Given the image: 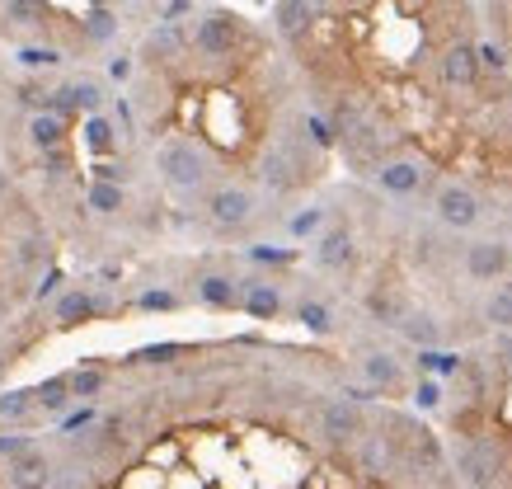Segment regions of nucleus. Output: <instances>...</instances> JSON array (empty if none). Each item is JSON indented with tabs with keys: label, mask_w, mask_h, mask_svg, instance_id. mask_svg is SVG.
<instances>
[{
	"label": "nucleus",
	"mask_w": 512,
	"mask_h": 489,
	"mask_svg": "<svg viewBox=\"0 0 512 489\" xmlns=\"http://www.w3.org/2000/svg\"><path fill=\"white\" fill-rule=\"evenodd\" d=\"M156 170L160 179H165V189L179 193V198H193V193L207 189V179H212V160H207V151L193 142H184V137H174V142H165L156 151Z\"/></svg>",
	"instance_id": "1"
},
{
	"label": "nucleus",
	"mask_w": 512,
	"mask_h": 489,
	"mask_svg": "<svg viewBox=\"0 0 512 489\" xmlns=\"http://www.w3.org/2000/svg\"><path fill=\"white\" fill-rule=\"evenodd\" d=\"M456 475L466 489H498L508 480V447L498 438H470L456 452Z\"/></svg>",
	"instance_id": "2"
},
{
	"label": "nucleus",
	"mask_w": 512,
	"mask_h": 489,
	"mask_svg": "<svg viewBox=\"0 0 512 489\" xmlns=\"http://www.w3.org/2000/svg\"><path fill=\"white\" fill-rule=\"evenodd\" d=\"M353 461H357V471L362 475L381 480V475H390L404 461V433H390V424L386 428H367V433L353 442Z\"/></svg>",
	"instance_id": "3"
},
{
	"label": "nucleus",
	"mask_w": 512,
	"mask_h": 489,
	"mask_svg": "<svg viewBox=\"0 0 512 489\" xmlns=\"http://www.w3.org/2000/svg\"><path fill=\"white\" fill-rule=\"evenodd\" d=\"M235 43H240V19L231 10H202L193 24V48L202 57H231Z\"/></svg>",
	"instance_id": "4"
},
{
	"label": "nucleus",
	"mask_w": 512,
	"mask_h": 489,
	"mask_svg": "<svg viewBox=\"0 0 512 489\" xmlns=\"http://www.w3.org/2000/svg\"><path fill=\"white\" fill-rule=\"evenodd\" d=\"M433 212L451 231H470V226H480V217H484L480 198H475V189H466V184H442V189L433 193Z\"/></svg>",
	"instance_id": "5"
},
{
	"label": "nucleus",
	"mask_w": 512,
	"mask_h": 489,
	"mask_svg": "<svg viewBox=\"0 0 512 489\" xmlns=\"http://www.w3.org/2000/svg\"><path fill=\"white\" fill-rule=\"evenodd\" d=\"M207 217H212V226H221V231H240V226H249V217H254V193L240 189V184H221V189L207 193Z\"/></svg>",
	"instance_id": "6"
},
{
	"label": "nucleus",
	"mask_w": 512,
	"mask_h": 489,
	"mask_svg": "<svg viewBox=\"0 0 512 489\" xmlns=\"http://www.w3.org/2000/svg\"><path fill=\"white\" fill-rule=\"evenodd\" d=\"M461 264H466V278H475V283H498L512 269V250L503 240H475V245H466Z\"/></svg>",
	"instance_id": "7"
},
{
	"label": "nucleus",
	"mask_w": 512,
	"mask_h": 489,
	"mask_svg": "<svg viewBox=\"0 0 512 489\" xmlns=\"http://www.w3.org/2000/svg\"><path fill=\"white\" fill-rule=\"evenodd\" d=\"M437 76H442L447 90H470L480 80V52H475V43H447L442 57H437Z\"/></svg>",
	"instance_id": "8"
},
{
	"label": "nucleus",
	"mask_w": 512,
	"mask_h": 489,
	"mask_svg": "<svg viewBox=\"0 0 512 489\" xmlns=\"http://www.w3.org/2000/svg\"><path fill=\"white\" fill-rule=\"evenodd\" d=\"M367 433V419L353 400H325L320 405V438L325 442H357Z\"/></svg>",
	"instance_id": "9"
},
{
	"label": "nucleus",
	"mask_w": 512,
	"mask_h": 489,
	"mask_svg": "<svg viewBox=\"0 0 512 489\" xmlns=\"http://www.w3.org/2000/svg\"><path fill=\"white\" fill-rule=\"evenodd\" d=\"M315 264L325 273H343L357 264V240L348 226H329L325 236L315 240Z\"/></svg>",
	"instance_id": "10"
},
{
	"label": "nucleus",
	"mask_w": 512,
	"mask_h": 489,
	"mask_svg": "<svg viewBox=\"0 0 512 489\" xmlns=\"http://www.w3.org/2000/svg\"><path fill=\"white\" fill-rule=\"evenodd\" d=\"M423 179H428V170H423L419 160H409V156L381 160V170H376V184H381L390 198H409V193H419Z\"/></svg>",
	"instance_id": "11"
},
{
	"label": "nucleus",
	"mask_w": 512,
	"mask_h": 489,
	"mask_svg": "<svg viewBox=\"0 0 512 489\" xmlns=\"http://www.w3.org/2000/svg\"><path fill=\"white\" fill-rule=\"evenodd\" d=\"M5 475H10V485L15 489H52V480H57V471H52V461H47L43 447H33L29 457L10 461Z\"/></svg>",
	"instance_id": "12"
},
{
	"label": "nucleus",
	"mask_w": 512,
	"mask_h": 489,
	"mask_svg": "<svg viewBox=\"0 0 512 489\" xmlns=\"http://www.w3.org/2000/svg\"><path fill=\"white\" fill-rule=\"evenodd\" d=\"M315 19H320V5H306V0H282V5H273V29H278L282 38L311 33Z\"/></svg>",
	"instance_id": "13"
},
{
	"label": "nucleus",
	"mask_w": 512,
	"mask_h": 489,
	"mask_svg": "<svg viewBox=\"0 0 512 489\" xmlns=\"http://www.w3.org/2000/svg\"><path fill=\"white\" fill-rule=\"evenodd\" d=\"M362 377H367V386H372L376 395H395L404 386V367L390 358V353H367L362 358Z\"/></svg>",
	"instance_id": "14"
},
{
	"label": "nucleus",
	"mask_w": 512,
	"mask_h": 489,
	"mask_svg": "<svg viewBox=\"0 0 512 489\" xmlns=\"http://www.w3.org/2000/svg\"><path fill=\"white\" fill-rule=\"evenodd\" d=\"M198 297L217 311H231V306H245V283H235L226 273H202L198 278Z\"/></svg>",
	"instance_id": "15"
},
{
	"label": "nucleus",
	"mask_w": 512,
	"mask_h": 489,
	"mask_svg": "<svg viewBox=\"0 0 512 489\" xmlns=\"http://www.w3.org/2000/svg\"><path fill=\"white\" fill-rule=\"evenodd\" d=\"M43 254H47V236H43V231H24V236L5 240V264H10L15 273H29L33 264H43Z\"/></svg>",
	"instance_id": "16"
},
{
	"label": "nucleus",
	"mask_w": 512,
	"mask_h": 489,
	"mask_svg": "<svg viewBox=\"0 0 512 489\" xmlns=\"http://www.w3.org/2000/svg\"><path fill=\"white\" fill-rule=\"evenodd\" d=\"M400 334L409 344H419L423 353H433V348L442 344V320H437L433 311H409V316L400 320Z\"/></svg>",
	"instance_id": "17"
},
{
	"label": "nucleus",
	"mask_w": 512,
	"mask_h": 489,
	"mask_svg": "<svg viewBox=\"0 0 512 489\" xmlns=\"http://www.w3.org/2000/svg\"><path fill=\"white\" fill-rule=\"evenodd\" d=\"M245 316L254 320H278L282 311V292L273 283H245V306H240Z\"/></svg>",
	"instance_id": "18"
},
{
	"label": "nucleus",
	"mask_w": 512,
	"mask_h": 489,
	"mask_svg": "<svg viewBox=\"0 0 512 489\" xmlns=\"http://www.w3.org/2000/svg\"><path fill=\"white\" fill-rule=\"evenodd\" d=\"M29 142L38 146V151H62V118L57 113H33L29 118Z\"/></svg>",
	"instance_id": "19"
},
{
	"label": "nucleus",
	"mask_w": 512,
	"mask_h": 489,
	"mask_svg": "<svg viewBox=\"0 0 512 489\" xmlns=\"http://www.w3.org/2000/svg\"><path fill=\"white\" fill-rule=\"evenodd\" d=\"M484 320H489L498 334L512 330V283H498L494 292L484 297Z\"/></svg>",
	"instance_id": "20"
},
{
	"label": "nucleus",
	"mask_w": 512,
	"mask_h": 489,
	"mask_svg": "<svg viewBox=\"0 0 512 489\" xmlns=\"http://www.w3.org/2000/svg\"><path fill=\"white\" fill-rule=\"evenodd\" d=\"M33 405H38V395L33 391H5L0 395V419L5 424H19V419H29Z\"/></svg>",
	"instance_id": "21"
},
{
	"label": "nucleus",
	"mask_w": 512,
	"mask_h": 489,
	"mask_svg": "<svg viewBox=\"0 0 512 489\" xmlns=\"http://www.w3.org/2000/svg\"><path fill=\"white\" fill-rule=\"evenodd\" d=\"M85 316H94L90 292H66V297L57 301V320H62V325H76V320H85Z\"/></svg>",
	"instance_id": "22"
},
{
	"label": "nucleus",
	"mask_w": 512,
	"mask_h": 489,
	"mask_svg": "<svg viewBox=\"0 0 512 489\" xmlns=\"http://www.w3.org/2000/svg\"><path fill=\"white\" fill-rule=\"evenodd\" d=\"M296 320H301L311 334H329V330H334V316H329L325 301H301V306H296Z\"/></svg>",
	"instance_id": "23"
},
{
	"label": "nucleus",
	"mask_w": 512,
	"mask_h": 489,
	"mask_svg": "<svg viewBox=\"0 0 512 489\" xmlns=\"http://www.w3.org/2000/svg\"><path fill=\"white\" fill-rule=\"evenodd\" d=\"M71 381H62V377H52V381H43V386H38V405H43V410H52V414H62L66 410V400H71Z\"/></svg>",
	"instance_id": "24"
},
{
	"label": "nucleus",
	"mask_w": 512,
	"mask_h": 489,
	"mask_svg": "<svg viewBox=\"0 0 512 489\" xmlns=\"http://www.w3.org/2000/svg\"><path fill=\"white\" fill-rule=\"evenodd\" d=\"M85 33H90L94 43H109L113 33H118V19H113V10H104V5H94L90 15H85Z\"/></svg>",
	"instance_id": "25"
},
{
	"label": "nucleus",
	"mask_w": 512,
	"mask_h": 489,
	"mask_svg": "<svg viewBox=\"0 0 512 489\" xmlns=\"http://www.w3.org/2000/svg\"><path fill=\"white\" fill-rule=\"evenodd\" d=\"M90 207L94 212H118L123 207V184H90Z\"/></svg>",
	"instance_id": "26"
},
{
	"label": "nucleus",
	"mask_w": 512,
	"mask_h": 489,
	"mask_svg": "<svg viewBox=\"0 0 512 489\" xmlns=\"http://www.w3.org/2000/svg\"><path fill=\"white\" fill-rule=\"evenodd\" d=\"M151 52H156V57H179V52H184V38L174 33V24H160V29L151 33Z\"/></svg>",
	"instance_id": "27"
},
{
	"label": "nucleus",
	"mask_w": 512,
	"mask_h": 489,
	"mask_svg": "<svg viewBox=\"0 0 512 489\" xmlns=\"http://www.w3.org/2000/svg\"><path fill=\"white\" fill-rule=\"evenodd\" d=\"M85 142H90V151H113V127H109V118H90L85 123Z\"/></svg>",
	"instance_id": "28"
},
{
	"label": "nucleus",
	"mask_w": 512,
	"mask_h": 489,
	"mask_svg": "<svg viewBox=\"0 0 512 489\" xmlns=\"http://www.w3.org/2000/svg\"><path fill=\"white\" fill-rule=\"evenodd\" d=\"M0 19H10V24H38V19H43V5H29V0H10V5H0Z\"/></svg>",
	"instance_id": "29"
},
{
	"label": "nucleus",
	"mask_w": 512,
	"mask_h": 489,
	"mask_svg": "<svg viewBox=\"0 0 512 489\" xmlns=\"http://www.w3.org/2000/svg\"><path fill=\"white\" fill-rule=\"evenodd\" d=\"M414 405H419V410H442V381L423 377L419 386H414Z\"/></svg>",
	"instance_id": "30"
},
{
	"label": "nucleus",
	"mask_w": 512,
	"mask_h": 489,
	"mask_svg": "<svg viewBox=\"0 0 512 489\" xmlns=\"http://www.w3.org/2000/svg\"><path fill=\"white\" fill-rule=\"evenodd\" d=\"M43 174H47V184H62L66 174H71V151H47L43 156Z\"/></svg>",
	"instance_id": "31"
},
{
	"label": "nucleus",
	"mask_w": 512,
	"mask_h": 489,
	"mask_svg": "<svg viewBox=\"0 0 512 489\" xmlns=\"http://www.w3.org/2000/svg\"><path fill=\"white\" fill-rule=\"evenodd\" d=\"M76 109H85L90 118H99V109H104V95H99V85H94V80H76Z\"/></svg>",
	"instance_id": "32"
},
{
	"label": "nucleus",
	"mask_w": 512,
	"mask_h": 489,
	"mask_svg": "<svg viewBox=\"0 0 512 489\" xmlns=\"http://www.w3.org/2000/svg\"><path fill=\"white\" fill-rule=\"evenodd\" d=\"M423 372H461V358L456 353H442V348H433V353H423L419 358Z\"/></svg>",
	"instance_id": "33"
},
{
	"label": "nucleus",
	"mask_w": 512,
	"mask_h": 489,
	"mask_svg": "<svg viewBox=\"0 0 512 489\" xmlns=\"http://www.w3.org/2000/svg\"><path fill=\"white\" fill-rule=\"evenodd\" d=\"M475 52H480V71H508V52L498 43H475Z\"/></svg>",
	"instance_id": "34"
},
{
	"label": "nucleus",
	"mask_w": 512,
	"mask_h": 489,
	"mask_svg": "<svg viewBox=\"0 0 512 489\" xmlns=\"http://www.w3.org/2000/svg\"><path fill=\"white\" fill-rule=\"evenodd\" d=\"M320 226H325V212H320V207H311V212L292 217V236H311V231H320Z\"/></svg>",
	"instance_id": "35"
},
{
	"label": "nucleus",
	"mask_w": 512,
	"mask_h": 489,
	"mask_svg": "<svg viewBox=\"0 0 512 489\" xmlns=\"http://www.w3.org/2000/svg\"><path fill=\"white\" fill-rule=\"evenodd\" d=\"M29 452H33L29 438H10V433H0V457L5 461H19V457H29Z\"/></svg>",
	"instance_id": "36"
},
{
	"label": "nucleus",
	"mask_w": 512,
	"mask_h": 489,
	"mask_svg": "<svg viewBox=\"0 0 512 489\" xmlns=\"http://www.w3.org/2000/svg\"><path fill=\"white\" fill-rule=\"evenodd\" d=\"M99 386H104V377H99V372H76V377H71V395H80V400H90Z\"/></svg>",
	"instance_id": "37"
},
{
	"label": "nucleus",
	"mask_w": 512,
	"mask_h": 489,
	"mask_svg": "<svg viewBox=\"0 0 512 489\" xmlns=\"http://www.w3.org/2000/svg\"><path fill=\"white\" fill-rule=\"evenodd\" d=\"M19 62H24V66H33V71H38V66H57V62H62V57H57V52H52V48H24V52H19Z\"/></svg>",
	"instance_id": "38"
},
{
	"label": "nucleus",
	"mask_w": 512,
	"mask_h": 489,
	"mask_svg": "<svg viewBox=\"0 0 512 489\" xmlns=\"http://www.w3.org/2000/svg\"><path fill=\"white\" fill-rule=\"evenodd\" d=\"M174 353H179V344H151V348H141L137 358L141 363H170Z\"/></svg>",
	"instance_id": "39"
},
{
	"label": "nucleus",
	"mask_w": 512,
	"mask_h": 489,
	"mask_svg": "<svg viewBox=\"0 0 512 489\" xmlns=\"http://www.w3.org/2000/svg\"><path fill=\"white\" fill-rule=\"evenodd\" d=\"M494 358H498V367H503V372H512V330L494 339Z\"/></svg>",
	"instance_id": "40"
},
{
	"label": "nucleus",
	"mask_w": 512,
	"mask_h": 489,
	"mask_svg": "<svg viewBox=\"0 0 512 489\" xmlns=\"http://www.w3.org/2000/svg\"><path fill=\"white\" fill-rule=\"evenodd\" d=\"M141 306H146V311H174L179 301H174L170 292H146V297H141Z\"/></svg>",
	"instance_id": "41"
},
{
	"label": "nucleus",
	"mask_w": 512,
	"mask_h": 489,
	"mask_svg": "<svg viewBox=\"0 0 512 489\" xmlns=\"http://www.w3.org/2000/svg\"><path fill=\"white\" fill-rule=\"evenodd\" d=\"M57 283H62V273H57V269H47V273H43V283L33 287V297H38V301L52 297V292H57Z\"/></svg>",
	"instance_id": "42"
},
{
	"label": "nucleus",
	"mask_w": 512,
	"mask_h": 489,
	"mask_svg": "<svg viewBox=\"0 0 512 489\" xmlns=\"http://www.w3.org/2000/svg\"><path fill=\"white\" fill-rule=\"evenodd\" d=\"M109 71H113V80H127V76H132V62H127V57H113Z\"/></svg>",
	"instance_id": "43"
},
{
	"label": "nucleus",
	"mask_w": 512,
	"mask_h": 489,
	"mask_svg": "<svg viewBox=\"0 0 512 489\" xmlns=\"http://www.w3.org/2000/svg\"><path fill=\"white\" fill-rule=\"evenodd\" d=\"M5 203H10V174L0 170V207H5Z\"/></svg>",
	"instance_id": "44"
}]
</instances>
